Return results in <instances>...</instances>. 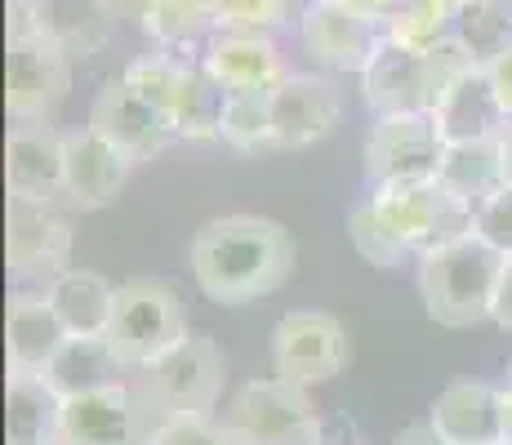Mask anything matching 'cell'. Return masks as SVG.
Instances as JSON below:
<instances>
[{
	"instance_id": "obj_31",
	"label": "cell",
	"mask_w": 512,
	"mask_h": 445,
	"mask_svg": "<svg viewBox=\"0 0 512 445\" xmlns=\"http://www.w3.org/2000/svg\"><path fill=\"white\" fill-rule=\"evenodd\" d=\"M187 67H192V58L170 54V49H152V54L130 58V67L121 72V81L130 89H139L147 103H156V107H165V112H170L174 98H179V89H183Z\"/></svg>"
},
{
	"instance_id": "obj_40",
	"label": "cell",
	"mask_w": 512,
	"mask_h": 445,
	"mask_svg": "<svg viewBox=\"0 0 512 445\" xmlns=\"http://www.w3.org/2000/svg\"><path fill=\"white\" fill-rule=\"evenodd\" d=\"M495 143H499V161H504V183L512 187V121L504 125V130H499Z\"/></svg>"
},
{
	"instance_id": "obj_3",
	"label": "cell",
	"mask_w": 512,
	"mask_h": 445,
	"mask_svg": "<svg viewBox=\"0 0 512 445\" xmlns=\"http://www.w3.org/2000/svg\"><path fill=\"white\" fill-rule=\"evenodd\" d=\"M472 54L459 45V36L432 45V49H410L397 41H383V49L370 58L361 72V98H366L370 116H415V112H437L441 94L468 72Z\"/></svg>"
},
{
	"instance_id": "obj_34",
	"label": "cell",
	"mask_w": 512,
	"mask_h": 445,
	"mask_svg": "<svg viewBox=\"0 0 512 445\" xmlns=\"http://www.w3.org/2000/svg\"><path fill=\"white\" fill-rule=\"evenodd\" d=\"M152 445H236L228 423H219L214 414H183V419H165L152 428Z\"/></svg>"
},
{
	"instance_id": "obj_19",
	"label": "cell",
	"mask_w": 512,
	"mask_h": 445,
	"mask_svg": "<svg viewBox=\"0 0 512 445\" xmlns=\"http://www.w3.org/2000/svg\"><path fill=\"white\" fill-rule=\"evenodd\" d=\"M201 63L228 94H272L290 67L268 32H241V27H219L205 41Z\"/></svg>"
},
{
	"instance_id": "obj_2",
	"label": "cell",
	"mask_w": 512,
	"mask_h": 445,
	"mask_svg": "<svg viewBox=\"0 0 512 445\" xmlns=\"http://www.w3.org/2000/svg\"><path fill=\"white\" fill-rule=\"evenodd\" d=\"M504 272V254L477 232L437 245L415 263V285L428 321L446 330H472L495 321V290Z\"/></svg>"
},
{
	"instance_id": "obj_39",
	"label": "cell",
	"mask_w": 512,
	"mask_h": 445,
	"mask_svg": "<svg viewBox=\"0 0 512 445\" xmlns=\"http://www.w3.org/2000/svg\"><path fill=\"white\" fill-rule=\"evenodd\" d=\"M392 445H446V441L432 432V423H415V428H406Z\"/></svg>"
},
{
	"instance_id": "obj_33",
	"label": "cell",
	"mask_w": 512,
	"mask_h": 445,
	"mask_svg": "<svg viewBox=\"0 0 512 445\" xmlns=\"http://www.w3.org/2000/svg\"><path fill=\"white\" fill-rule=\"evenodd\" d=\"M219 27H241V32H277L290 23L294 0H210Z\"/></svg>"
},
{
	"instance_id": "obj_43",
	"label": "cell",
	"mask_w": 512,
	"mask_h": 445,
	"mask_svg": "<svg viewBox=\"0 0 512 445\" xmlns=\"http://www.w3.org/2000/svg\"><path fill=\"white\" fill-rule=\"evenodd\" d=\"M504 392H508V401H512V365H508V379H504Z\"/></svg>"
},
{
	"instance_id": "obj_15",
	"label": "cell",
	"mask_w": 512,
	"mask_h": 445,
	"mask_svg": "<svg viewBox=\"0 0 512 445\" xmlns=\"http://www.w3.org/2000/svg\"><path fill=\"white\" fill-rule=\"evenodd\" d=\"M134 174V161L112 147L103 134H94L90 125L63 134V201L81 214L107 210L116 196L125 192Z\"/></svg>"
},
{
	"instance_id": "obj_11",
	"label": "cell",
	"mask_w": 512,
	"mask_h": 445,
	"mask_svg": "<svg viewBox=\"0 0 512 445\" xmlns=\"http://www.w3.org/2000/svg\"><path fill=\"white\" fill-rule=\"evenodd\" d=\"M352 339L343 330L339 316L330 312H285L272 325V370L281 379L312 388V383H330L348 370Z\"/></svg>"
},
{
	"instance_id": "obj_38",
	"label": "cell",
	"mask_w": 512,
	"mask_h": 445,
	"mask_svg": "<svg viewBox=\"0 0 512 445\" xmlns=\"http://www.w3.org/2000/svg\"><path fill=\"white\" fill-rule=\"evenodd\" d=\"M339 5H352V9H366L370 18H379V23H388L392 14H397L406 0H339Z\"/></svg>"
},
{
	"instance_id": "obj_7",
	"label": "cell",
	"mask_w": 512,
	"mask_h": 445,
	"mask_svg": "<svg viewBox=\"0 0 512 445\" xmlns=\"http://www.w3.org/2000/svg\"><path fill=\"white\" fill-rule=\"evenodd\" d=\"M366 196L374 201L379 219L392 227L401 245L410 250V259H423L428 250L455 241V236L472 232V210L455 201L437 178H419V183H383L366 187Z\"/></svg>"
},
{
	"instance_id": "obj_41",
	"label": "cell",
	"mask_w": 512,
	"mask_h": 445,
	"mask_svg": "<svg viewBox=\"0 0 512 445\" xmlns=\"http://www.w3.org/2000/svg\"><path fill=\"white\" fill-rule=\"evenodd\" d=\"M423 5H428L432 14H441V18H450V23H459V14L468 9V0H423Z\"/></svg>"
},
{
	"instance_id": "obj_36",
	"label": "cell",
	"mask_w": 512,
	"mask_h": 445,
	"mask_svg": "<svg viewBox=\"0 0 512 445\" xmlns=\"http://www.w3.org/2000/svg\"><path fill=\"white\" fill-rule=\"evenodd\" d=\"M486 76H490V85H495L504 116L512 121V49H504V54H499L495 63H486Z\"/></svg>"
},
{
	"instance_id": "obj_22",
	"label": "cell",
	"mask_w": 512,
	"mask_h": 445,
	"mask_svg": "<svg viewBox=\"0 0 512 445\" xmlns=\"http://www.w3.org/2000/svg\"><path fill=\"white\" fill-rule=\"evenodd\" d=\"M437 130L446 134V143H477V138H499V130L508 125L499 94L490 85L486 67H468L455 85L441 94L437 103Z\"/></svg>"
},
{
	"instance_id": "obj_24",
	"label": "cell",
	"mask_w": 512,
	"mask_h": 445,
	"mask_svg": "<svg viewBox=\"0 0 512 445\" xmlns=\"http://www.w3.org/2000/svg\"><path fill=\"white\" fill-rule=\"evenodd\" d=\"M63 437V397L41 374H14L5 388V441L9 445H58Z\"/></svg>"
},
{
	"instance_id": "obj_16",
	"label": "cell",
	"mask_w": 512,
	"mask_h": 445,
	"mask_svg": "<svg viewBox=\"0 0 512 445\" xmlns=\"http://www.w3.org/2000/svg\"><path fill=\"white\" fill-rule=\"evenodd\" d=\"M339 121H343V89L334 85L330 76L290 72L277 89H272L277 152H299V147L321 143Z\"/></svg>"
},
{
	"instance_id": "obj_18",
	"label": "cell",
	"mask_w": 512,
	"mask_h": 445,
	"mask_svg": "<svg viewBox=\"0 0 512 445\" xmlns=\"http://www.w3.org/2000/svg\"><path fill=\"white\" fill-rule=\"evenodd\" d=\"M9 23L36 27L72 58H98L116 32L112 0H9Z\"/></svg>"
},
{
	"instance_id": "obj_14",
	"label": "cell",
	"mask_w": 512,
	"mask_h": 445,
	"mask_svg": "<svg viewBox=\"0 0 512 445\" xmlns=\"http://www.w3.org/2000/svg\"><path fill=\"white\" fill-rule=\"evenodd\" d=\"M428 423L446 445H512V401L504 383H450L428 405Z\"/></svg>"
},
{
	"instance_id": "obj_26",
	"label": "cell",
	"mask_w": 512,
	"mask_h": 445,
	"mask_svg": "<svg viewBox=\"0 0 512 445\" xmlns=\"http://www.w3.org/2000/svg\"><path fill=\"white\" fill-rule=\"evenodd\" d=\"M45 299L58 312V321L67 325V334H107V321L116 308V285L103 281L98 272L67 267L63 276L45 285Z\"/></svg>"
},
{
	"instance_id": "obj_17",
	"label": "cell",
	"mask_w": 512,
	"mask_h": 445,
	"mask_svg": "<svg viewBox=\"0 0 512 445\" xmlns=\"http://www.w3.org/2000/svg\"><path fill=\"white\" fill-rule=\"evenodd\" d=\"M143 401L134 383L98 388L63 401V437L58 445H143L152 428H143Z\"/></svg>"
},
{
	"instance_id": "obj_5",
	"label": "cell",
	"mask_w": 512,
	"mask_h": 445,
	"mask_svg": "<svg viewBox=\"0 0 512 445\" xmlns=\"http://www.w3.org/2000/svg\"><path fill=\"white\" fill-rule=\"evenodd\" d=\"M228 432L236 445H321L326 419L312 405L308 388L281 379H254L228 405Z\"/></svg>"
},
{
	"instance_id": "obj_25",
	"label": "cell",
	"mask_w": 512,
	"mask_h": 445,
	"mask_svg": "<svg viewBox=\"0 0 512 445\" xmlns=\"http://www.w3.org/2000/svg\"><path fill=\"white\" fill-rule=\"evenodd\" d=\"M437 183L455 196L464 210L477 214L495 192H504V161H499L495 138H477V143H446Z\"/></svg>"
},
{
	"instance_id": "obj_8",
	"label": "cell",
	"mask_w": 512,
	"mask_h": 445,
	"mask_svg": "<svg viewBox=\"0 0 512 445\" xmlns=\"http://www.w3.org/2000/svg\"><path fill=\"white\" fill-rule=\"evenodd\" d=\"M72 63L63 45H54L36 27L9 23L5 54V107L9 121H49L72 89Z\"/></svg>"
},
{
	"instance_id": "obj_9",
	"label": "cell",
	"mask_w": 512,
	"mask_h": 445,
	"mask_svg": "<svg viewBox=\"0 0 512 445\" xmlns=\"http://www.w3.org/2000/svg\"><path fill=\"white\" fill-rule=\"evenodd\" d=\"M441 156H446V134L437 130L432 112L374 116L361 143V170H366V187L419 183V178H437Z\"/></svg>"
},
{
	"instance_id": "obj_12",
	"label": "cell",
	"mask_w": 512,
	"mask_h": 445,
	"mask_svg": "<svg viewBox=\"0 0 512 445\" xmlns=\"http://www.w3.org/2000/svg\"><path fill=\"white\" fill-rule=\"evenodd\" d=\"M5 254H9V276L18 285L27 281L49 285L72 263V223L54 210V201H14L9 196Z\"/></svg>"
},
{
	"instance_id": "obj_4",
	"label": "cell",
	"mask_w": 512,
	"mask_h": 445,
	"mask_svg": "<svg viewBox=\"0 0 512 445\" xmlns=\"http://www.w3.org/2000/svg\"><path fill=\"white\" fill-rule=\"evenodd\" d=\"M134 392H139L143 410L152 414V428L165 419H183V414H210L223 392V352L214 334L187 330L165 356L130 374Z\"/></svg>"
},
{
	"instance_id": "obj_32",
	"label": "cell",
	"mask_w": 512,
	"mask_h": 445,
	"mask_svg": "<svg viewBox=\"0 0 512 445\" xmlns=\"http://www.w3.org/2000/svg\"><path fill=\"white\" fill-rule=\"evenodd\" d=\"M348 236H352V250H357L370 267H379V272H392V267L410 263V250L392 236V227L379 219L370 196H361V201L348 210Z\"/></svg>"
},
{
	"instance_id": "obj_28",
	"label": "cell",
	"mask_w": 512,
	"mask_h": 445,
	"mask_svg": "<svg viewBox=\"0 0 512 445\" xmlns=\"http://www.w3.org/2000/svg\"><path fill=\"white\" fill-rule=\"evenodd\" d=\"M228 103H232V94L214 81L210 67H205L201 58H192L179 98H174V107H170L174 134H179L183 143H210V138H223V116H228Z\"/></svg>"
},
{
	"instance_id": "obj_44",
	"label": "cell",
	"mask_w": 512,
	"mask_h": 445,
	"mask_svg": "<svg viewBox=\"0 0 512 445\" xmlns=\"http://www.w3.org/2000/svg\"><path fill=\"white\" fill-rule=\"evenodd\" d=\"M143 445H152V441H143Z\"/></svg>"
},
{
	"instance_id": "obj_35",
	"label": "cell",
	"mask_w": 512,
	"mask_h": 445,
	"mask_svg": "<svg viewBox=\"0 0 512 445\" xmlns=\"http://www.w3.org/2000/svg\"><path fill=\"white\" fill-rule=\"evenodd\" d=\"M472 232L486 245H495L504 259H512V187L495 192L477 214H472Z\"/></svg>"
},
{
	"instance_id": "obj_29",
	"label": "cell",
	"mask_w": 512,
	"mask_h": 445,
	"mask_svg": "<svg viewBox=\"0 0 512 445\" xmlns=\"http://www.w3.org/2000/svg\"><path fill=\"white\" fill-rule=\"evenodd\" d=\"M455 36L477 67L495 63L504 49H512V0H468V9L455 23Z\"/></svg>"
},
{
	"instance_id": "obj_23",
	"label": "cell",
	"mask_w": 512,
	"mask_h": 445,
	"mask_svg": "<svg viewBox=\"0 0 512 445\" xmlns=\"http://www.w3.org/2000/svg\"><path fill=\"white\" fill-rule=\"evenodd\" d=\"M41 379L67 401L98 388H116V383L130 379V370H125V361L107 343V334H67V343L58 348V356L49 361Z\"/></svg>"
},
{
	"instance_id": "obj_37",
	"label": "cell",
	"mask_w": 512,
	"mask_h": 445,
	"mask_svg": "<svg viewBox=\"0 0 512 445\" xmlns=\"http://www.w3.org/2000/svg\"><path fill=\"white\" fill-rule=\"evenodd\" d=\"M495 325L512 330V259H504V272H499V290H495Z\"/></svg>"
},
{
	"instance_id": "obj_13",
	"label": "cell",
	"mask_w": 512,
	"mask_h": 445,
	"mask_svg": "<svg viewBox=\"0 0 512 445\" xmlns=\"http://www.w3.org/2000/svg\"><path fill=\"white\" fill-rule=\"evenodd\" d=\"M90 125L94 134H103L112 147H121L134 165L139 161H152L156 152H165L170 143H179L174 134V121L165 107L147 103L139 89H130L121 76L98 85L94 103H90Z\"/></svg>"
},
{
	"instance_id": "obj_10",
	"label": "cell",
	"mask_w": 512,
	"mask_h": 445,
	"mask_svg": "<svg viewBox=\"0 0 512 445\" xmlns=\"http://www.w3.org/2000/svg\"><path fill=\"white\" fill-rule=\"evenodd\" d=\"M388 41V23L370 18L366 9L339 0H308L299 14V45L330 76H361L370 58Z\"/></svg>"
},
{
	"instance_id": "obj_20",
	"label": "cell",
	"mask_w": 512,
	"mask_h": 445,
	"mask_svg": "<svg viewBox=\"0 0 512 445\" xmlns=\"http://www.w3.org/2000/svg\"><path fill=\"white\" fill-rule=\"evenodd\" d=\"M5 187L14 201H58L63 196V134L49 121L9 125Z\"/></svg>"
},
{
	"instance_id": "obj_27",
	"label": "cell",
	"mask_w": 512,
	"mask_h": 445,
	"mask_svg": "<svg viewBox=\"0 0 512 445\" xmlns=\"http://www.w3.org/2000/svg\"><path fill=\"white\" fill-rule=\"evenodd\" d=\"M139 27L152 36L156 49H170L183 58H201L205 41L219 32V18H214L210 0H152L143 9Z\"/></svg>"
},
{
	"instance_id": "obj_30",
	"label": "cell",
	"mask_w": 512,
	"mask_h": 445,
	"mask_svg": "<svg viewBox=\"0 0 512 445\" xmlns=\"http://www.w3.org/2000/svg\"><path fill=\"white\" fill-rule=\"evenodd\" d=\"M223 143L241 156H268L277 152V130H272V94H232L228 116H223Z\"/></svg>"
},
{
	"instance_id": "obj_21",
	"label": "cell",
	"mask_w": 512,
	"mask_h": 445,
	"mask_svg": "<svg viewBox=\"0 0 512 445\" xmlns=\"http://www.w3.org/2000/svg\"><path fill=\"white\" fill-rule=\"evenodd\" d=\"M67 343V325L49 308L45 290H14L5 312V352L14 374H45L58 348Z\"/></svg>"
},
{
	"instance_id": "obj_1",
	"label": "cell",
	"mask_w": 512,
	"mask_h": 445,
	"mask_svg": "<svg viewBox=\"0 0 512 445\" xmlns=\"http://www.w3.org/2000/svg\"><path fill=\"white\" fill-rule=\"evenodd\" d=\"M201 294L223 308H245L277 294L294 272V241L277 219L228 214L210 219L187 250Z\"/></svg>"
},
{
	"instance_id": "obj_6",
	"label": "cell",
	"mask_w": 512,
	"mask_h": 445,
	"mask_svg": "<svg viewBox=\"0 0 512 445\" xmlns=\"http://www.w3.org/2000/svg\"><path fill=\"white\" fill-rule=\"evenodd\" d=\"M179 339H187L183 303L161 281H125L116 285V308L107 321V343L125 361V370H143L165 356Z\"/></svg>"
},
{
	"instance_id": "obj_42",
	"label": "cell",
	"mask_w": 512,
	"mask_h": 445,
	"mask_svg": "<svg viewBox=\"0 0 512 445\" xmlns=\"http://www.w3.org/2000/svg\"><path fill=\"white\" fill-rule=\"evenodd\" d=\"M112 5H116V14H121V18H134V23H139L143 9L152 5V0H112Z\"/></svg>"
}]
</instances>
